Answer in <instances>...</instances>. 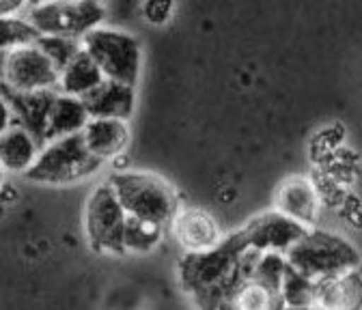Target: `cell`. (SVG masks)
Masks as SVG:
<instances>
[{"mask_svg": "<svg viewBox=\"0 0 362 310\" xmlns=\"http://www.w3.org/2000/svg\"><path fill=\"white\" fill-rule=\"evenodd\" d=\"M246 246L242 231L222 237L205 252H186L179 263V280L201 310H211L220 299L233 297L244 282L238 274V256Z\"/></svg>", "mask_w": 362, "mask_h": 310, "instance_id": "6da1fadb", "label": "cell"}, {"mask_svg": "<svg viewBox=\"0 0 362 310\" xmlns=\"http://www.w3.org/2000/svg\"><path fill=\"white\" fill-rule=\"evenodd\" d=\"M108 186L129 217L168 227L181 211L175 190L151 172H115L108 179Z\"/></svg>", "mask_w": 362, "mask_h": 310, "instance_id": "7a4b0ae2", "label": "cell"}, {"mask_svg": "<svg viewBox=\"0 0 362 310\" xmlns=\"http://www.w3.org/2000/svg\"><path fill=\"white\" fill-rule=\"evenodd\" d=\"M287 263L291 270L308 276L315 282H322L360 270L362 258L360 252L341 235L310 229L287 252Z\"/></svg>", "mask_w": 362, "mask_h": 310, "instance_id": "3957f363", "label": "cell"}, {"mask_svg": "<svg viewBox=\"0 0 362 310\" xmlns=\"http://www.w3.org/2000/svg\"><path fill=\"white\" fill-rule=\"evenodd\" d=\"M82 52H86L100 67L106 80L136 86L141 76V43L134 35L117 28H95L82 39Z\"/></svg>", "mask_w": 362, "mask_h": 310, "instance_id": "277c9868", "label": "cell"}, {"mask_svg": "<svg viewBox=\"0 0 362 310\" xmlns=\"http://www.w3.org/2000/svg\"><path fill=\"white\" fill-rule=\"evenodd\" d=\"M104 164L95 160L84 147L80 134L52 141L43 145L35 166L24 174L33 184H50L63 186L86 179L93 172H98Z\"/></svg>", "mask_w": 362, "mask_h": 310, "instance_id": "5b68a950", "label": "cell"}, {"mask_svg": "<svg viewBox=\"0 0 362 310\" xmlns=\"http://www.w3.org/2000/svg\"><path fill=\"white\" fill-rule=\"evenodd\" d=\"M0 86L7 95H30L41 91H57L59 71L37 46L11 48L0 54Z\"/></svg>", "mask_w": 362, "mask_h": 310, "instance_id": "8992f818", "label": "cell"}, {"mask_svg": "<svg viewBox=\"0 0 362 310\" xmlns=\"http://www.w3.org/2000/svg\"><path fill=\"white\" fill-rule=\"evenodd\" d=\"M106 16L98 3H43L28 5L22 20L37 30L39 37L82 39L86 32L100 28Z\"/></svg>", "mask_w": 362, "mask_h": 310, "instance_id": "52a82bcc", "label": "cell"}, {"mask_svg": "<svg viewBox=\"0 0 362 310\" xmlns=\"http://www.w3.org/2000/svg\"><path fill=\"white\" fill-rule=\"evenodd\" d=\"M127 213L121 207L112 188L102 184L93 194H90L84 211V227L88 242L100 252L121 254L123 248V233H125Z\"/></svg>", "mask_w": 362, "mask_h": 310, "instance_id": "ba28073f", "label": "cell"}, {"mask_svg": "<svg viewBox=\"0 0 362 310\" xmlns=\"http://www.w3.org/2000/svg\"><path fill=\"white\" fill-rule=\"evenodd\" d=\"M310 229L296 222L289 215L276 211H267L257 217H252L250 222L242 229L244 242L259 250V252H279L285 254L308 233Z\"/></svg>", "mask_w": 362, "mask_h": 310, "instance_id": "9c48e42d", "label": "cell"}, {"mask_svg": "<svg viewBox=\"0 0 362 310\" xmlns=\"http://www.w3.org/2000/svg\"><path fill=\"white\" fill-rule=\"evenodd\" d=\"M80 136L86 151L104 164L125 151L129 143V127L125 121L117 119H88Z\"/></svg>", "mask_w": 362, "mask_h": 310, "instance_id": "30bf717a", "label": "cell"}, {"mask_svg": "<svg viewBox=\"0 0 362 310\" xmlns=\"http://www.w3.org/2000/svg\"><path fill=\"white\" fill-rule=\"evenodd\" d=\"M82 104L88 112V119H117L127 123L134 112L136 93L134 86L104 80L95 91L82 97Z\"/></svg>", "mask_w": 362, "mask_h": 310, "instance_id": "8fae6325", "label": "cell"}, {"mask_svg": "<svg viewBox=\"0 0 362 310\" xmlns=\"http://www.w3.org/2000/svg\"><path fill=\"white\" fill-rule=\"evenodd\" d=\"M41 149L43 145L37 141L33 131L16 121L0 136V170L13 174H26L35 166Z\"/></svg>", "mask_w": 362, "mask_h": 310, "instance_id": "7c38bea8", "label": "cell"}, {"mask_svg": "<svg viewBox=\"0 0 362 310\" xmlns=\"http://www.w3.org/2000/svg\"><path fill=\"white\" fill-rule=\"evenodd\" d=\"M177 242L188 252H205L222 242L216 220L201 209H184L173 220Z\"/></svg>", "mask_w": 362, "mask_h": 310, "instance_id": "4fadbf2b", "label": "cell"}, {"mask_svg": "<svg viewBox=\"0 0 362 310\" xmlns=\"http://www.w3.org/2000/svg\"><path fill=\"white\" fill-rule=\"evenodd\" d=\"M86 123H88V112H86L82 100L57 93V97L50 106L48 119H45L43 145L59 141V138L82 134Z\"/></svg>", "mask_w": 362, "mask_h": 310, "instance_id": "5bb4252c", "label": "cell"}, {"mask_svg": "<svg viewBox=\"0 0 362 310\" xmlns=\"http://www.w3.org/2000/svg\"><path fill=\"white\" fill-rule=\"evenodd\" d=\"M317 310H362V272L354 270L317 282Z\"/></svg>", "mask_w": 362, "mask_h": 310, "instance_id": "9a60e30c", "label": "cell"}, {"mask_svg": "<svg viewBox=\"0 0 362 310\" xmlns=\"http://www.w3.org/2000/svg\"><path fill=\"white\" fill-rule=\"evenodd\" d=\"M279 211L289 215L296 222L304 225L310 229L313 220L317 217V209H320V203H317V194L315 188L306 181V179H289L283 184V188L279 190Z\"/></svg>", "mask_w": 362, "mask_h": 310, "instance_id": "2e32d148", "label": "cell"}, {"mask_svg": "<svg viewBox=\"0 0 362 310\" xmlns=\"http://www.w3.org/2000/svg\"><path fill=\"white\" fill-rule=\"evenodd\" d=\"M104 73L100 71V67L93 63L86 52H80L59 76V88L57 91L63 95H71V97H86L90 91L104 82Z\"/></svg>", "mask_w": 362, "mask_h": 310, "instance_id": "e0dca14e", "label": "cell"}, {"mask_svg": "<svg viewBox=\"0 0 362 310\" xmlns=\"http://www.w3.org/2000/svg\"><path fill=\"white\" fill-rule=\"evenodd\" d=\"M57 93L59 91H41V93H30V95H7V100H11L13 112H18V123H22L26 129H30L41 145H43L45 119H48V112H50V106H52Z\"/></svg>", "mask_w": 362, "mask_h": 310, "instance_id": "ac0fdd59", "label": "cell"}, {"mask_svg": "<svg viewBox=\"0 0 362 310\" xmlns=\"http://www.w3.org/2000/svg\"><path fill=\"white\" fill-rule=\"evenodd\" d=\"M315 299H317V282L289 268L281 287V302L289 308L313 310Z\"/></svg>", "mask_w": 362, "mask_h": 310, "instance_id": "d6986e66", "label": "cell"}, {"mask_svg": "<svg viewBox=\"0 0 362 310\" xmlns=\"http://www.w3.org/2000/svg\"><path fill=\"white\" fill-rule=\"evenodd\" d=\"M164 235V227H158L147 220L129 217L125 222V233H123V248L125 252H149L153 250Z\"/></svg>", "mask_w": 362, "mask_h": 310, "instance_id": "ffe728a7", "label": "cell"}, {"mask_svg": "<svg viewBox=\"0 0 362 310\" xmlns=\"http://www.w3.org/2000/svg\"><path fill=\"white\" fill-rule=\"evenodd\" d=\"M289 270V263L285 254L279 252H263L257 270L252 274V282L261 289H265L272 295H281V287L285 280V274Z\"/></svg>", "mask_w": 362, "mask_h": 310, "instance_id": "44dd1931", "label": "cell"}, {"mask_svg": "<svg viewBox=\"0 0 362 310\" xmlns=\"http://www.w3.org/2000/svg\"><path fill=\"white\" fill-rule=\"evenodd\" d=\"M35 46L48 56V61L54 65L59 76L82 52L80 39H69V37H37Z\"/></svg>", "mask_w": 362, "mask_h": 310, "instance_id": "7402d4cb", "label": "cell"}, {"mask_svg": "<svg viewBox=\"0 0 362 310\" xmlns=\"http://www.w3.org/2000/svg\"><path fill=\"white\" fill-rule=\"evenodd\" d=\"M37 37V30L28 26L22 18L0 20V54L11 48L24 46V43H33Z\"/></svg>", "mask_w": 362, "mask_h": 310, "instance_id": "603a6c76", "label": "cell"}, {"mask_svg": "<svg viewBox=\"0 0 362 310\" xmlns=\"http://www.w3.org/2000/svg\"><path fill=\"white\" fill-rule=\"evenodd\" d=\"M175 11L173 3H164V0H153V3H145L143 5V16L149 24H166L170 20Z\"/></svg>", "mask_w": 362, "mask_h": 310, "instance_id": "cb8c5ba5", "label": "cell"}, {"mask_svg": "<svg viewBox=\"0 0 362 310\" xmlns=\"http://www.w3.org/2000/svg\"><path fill=\"white\" fill-rule=\"evenodd\" d=\"M26 7H28L26 3H9V0H3V3H0V20L22 18Z\"/></svg>", "mask_w": 362, "mask_h": 310, "instance_id": "d4e9b609", "label": "cell"}, {"mask_svg": "<svg viewBox=\"0 0 362 310\" xmlns=\"http://www.w3.org/2000/svg\"><path fill=\"white\" fill-rule=\"evenodd\" d=\"M13 123H16L13 121V108H11L7 97L0 95V136H3Z\"/></svg>", "mask_w": 362, "mask_h": 310, "instance_id": "484cf974", "label": "cell"}, {"mask_svg": "<svg viewBox=\"0 0 362 310\" xmlns=\"http://www.w3.org/2000/svg\"><path fill=\"white\" fill-rule=\"evenodd\" d=\"M279 310H306V308H289V306H283V308H279Z\"/></svg>", "mask_w": 362, "mask_h": 310, "instance_id": "4316f807", "label": "cell"}, {"mask_svg": "<svg viewBox=\"0 0 362 310\" xmlns=\"http://www.w3.org/2000/svg\"><path fill=\"white\" fill-rule=\"evenodd\" d=\"M0 181H3V170H0Z\"/></svg>", "mask_w": 362, "mask_h": 310, "instance_id": "83f0119b", "label": "cell"}]
</instances>
